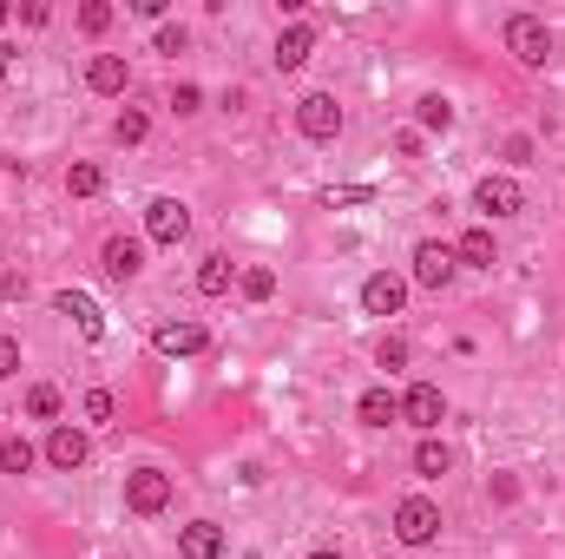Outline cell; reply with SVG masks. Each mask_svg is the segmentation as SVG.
Listing matches in <instances>:
<instances>
[{"label":"cell","mask_w":565,"mask_h":559,"mask_svg":"<svg viewBox=\"0 0 565 559\" xmlns=\"http://www.w3.org/2000/svg\"><path fill=\"white\" fill-rule=\"evenodd\" d=\"M507 53H513L520 66H546V59H553V33H546V20L513 13V20H507Z\"/></svg>","instance_id":"1"},{"label":"cell","mask_w":565,"mask_h":559,"mask_svg":"<svg viewBox=\"0 0 565 559\" xmlns=\"http://www.w3.org/2000/svg\"><path fill=\"white\" fill-rule=\"evenodd\" d=\"M145 237L165 244V250H178V244L191 237V211H184L178 198H151V204H145Z\"/></svg>","instance_id":"2"},{"label":"cell","mask_w":565,"mask_h":559,"mask_svg":"<svg viewBox=\"0 0 565 559\" xmlns=\"http://www.w3.org/2000/svg\"><path fill=\"white\" fill-rule=\"evenodd\" d=\"M395 534H402V547H428V540L441 534V507H434L428 494H408V501L395 507Z\"/></svg>","instance_id":"3"},{"label":"cell","mask_w":565,"mask_h":559,"mask_svg":"<svg viewBox=\"0 0 565 559\" xmlns=\"http://www.w3.org/2000/svg\"><path fill=\"white\" fill-rule=\"evenodd\" d=\"M296 132H303V138H316V145H329V138L342 132V105H336L329 92H309V99L296 105Z\"/></svg>","instance_id":"4"},{"label":"cell","mask_w":565,"mask_h":559,"mask_svg":"<svg viewBox=\"0 0 565 559\" xmlns=\"http://www.w3.org/2000/svg\"><path fill=\"white\" fill-rule=\"evenodd\" d=\"M125 507H132V514H165V507H171V474H158V468L125 474Z\"/></svg>","instance_id":"5"},{"label":"cell","mask_w":565,"mask_h":559,"mask_svg":"<svg viewBox=\"0 0 565 559\" xmlns=\"http://www.w3.org/2000/svg\"><path fill=\"white\" fill-rule=\"evenodd\" d=\"M454 270H461V264H454V244H434V237H428V244H415V283L448 290V283H454Z\"/></svg>","instance_id":"6"},{"label":"cell","mask_w":565,"mask_h":559,"mask_svg":"<svg viewBox=\"0 0 565 559\" xmlns=\"http://www.w3.org/2000/svg\"><path fill=\"white\" fill-rule=\"evenodd\" d=\"M99 270H105L112 283H132V277L145 270V244H138V237H105V250H99Z\"/></svg>","instance_id":"7"},{"label":"cell","mask_w":565,"mask_h":559,"mask_svg":"<svg viewBox=\"0 0 565 559\" xmlns=\"http://www.w3.org/2000/svg\"><path fill=\"white\" fill-rule=\"evenodd\" d=\"M474 204H481L487 217H513V211L527 204V191H520L513 178H494V171H487V178L474 185Z\"/></svg>","instance_id":"8"},{"label":"cell","mask_w":565,"mask_h":559,"mask_svg":"<svg viewBox=\"0 0 565 559\" xmlns=\"http://www.w3.org/2000/svg\"><path fill=\"white\" fill-rule=\"evenodd\" d=\"M158 356H204L211 349V329L204 323H158Z\"/></svg>","instance_id":"9"},{"label":"cell","mask_w":565,"mask_h":559,"mask_svg":"<svg viewBox=\"0 0 565 559\" xmlns=\"http://www.w3.org/2000/svg\"><path fill=\"white\" fill-rule=\"evenodd\" d=\"M441 415H448V395H441L434 382H415V389L402 395V422H415V428H441Z\"/></svg>","instance_id":"10"},{"label":"cell","mask_w":565,"mask_h":559,"mask_svg":"<svg viewBox=\"0 0 565 559\" xmlns=\"http://www.w3.org/2000/svg\"><path fill=\"white\" fill-rule=\"evenodd\" d=\"M402 303H408V283H402V277H388V270H375V277L362 283V310H369V316H395Z\"/></svg>","instance_id":"11"},{"label":"cell","mask_w":565,"mask_h":559,"mask_svg":"<svg viewBox=\"0 0 565 559\" xmlns=\"http://www.w3.org/2000/svg\"><path fill=\"white\" fill-rule=\"evenodd\" d=\"M53 310H59V316H72L86 343H99V336H105V316H99V303H92L86 290H59V297H53Z\"/></svg>","instance_id":"12"},{"label":"cell","mask_w":565,"mask_h":559,"mask_svg":"<svg viewBox=\"0 0 565 559\" xmlns=\"http://www.w3.org/2000/svg\"><path fill=\"white\" fill-rule=\"evenodd\" d=\"M86 455H92V448H86V435H79V428H66V422H59V428L46 435V468L72 474V468H86Z\"/></svg>","instance_id":"13"},{"label":"cell","mask_w":565,"mask_h":559,"mask_svg":"<svg viewBox=\"0 0 565 559\" xmlns=\"http://www.w3.org/2000/svg\"><path fill=\"white\" fill-rule=\"evenodd\" d=\"M309 46H316V33H309L303 20H296V26H283V33H276V72H296V66L309 59Z\"/></svg>","instance_id":"14"},{"label":"cell","mask_w":565,"mask_h":559,"mask_svg":"<svg viewBox=\"0 0 565 559\" xmlns=\"http://www.w3.org/2000/svg\"><path fill=\"white\" fill-rule=\"evenodd\" d=\"M454 264H467V270H494V264H500V250H494V231H481V224H474V231L454 244Z\"/></svg>","instance_id":"15"},{"label":"cell","mask_w":565,"mask_h":559,"mask_svg":"<svg viewBox=\"0 0 565 559\" xmlns=\"http://www.w3.org/2000/svg\"><path fill=\"white\" fill-rule=\"evenodd\" d=\"M125 79H132V72H125V59H118V53H99V59L86 66V86H92V92H105V99H112V92H125Z\"/></svg>","instance_id":"16"},{"label":"cell","mask_w":565,"mask_h":559,"mask_svg":"<svg viewBox=\"0 0 565 559\" xmlns=\"http://www.w3.org/2000/svg\"><path fill=\"white\" fill-rule=\"evenodd\" d=\"M178 547H184V559H217L224 554V534H217L211 521H191V527L178 534Z\"/></svg>","instance_id":"17"},{"label":"cell","mask_w":565,"mask_h":559,"mask_svg":"<svg viewBox=\"0 0 565 559\" xmlns=\"http://www.w3.org/2000/svg\"><path fill=\"white\" fill-rule=\"evenodd\" d=\"M355 415H362V428H388V422H402V402H395L388 389H369V395L355 402Z\"/></svg>","instance_id":"18"},{"label":"cell","mask_w":565,"mask_h":559,"mask_svg":"<svg viewBox=\"0 0 565 559\" xmlns=\"http://www.w3.org/2000/svg\"><path fill=\"white\" fill-rule=\"evenodd\" d=\"M448 468H454V455H448V441H434V435H428V441L415 448V474H428V481H441Z\"/></svg>","instance_id":"19"},{"label":"cell","mask_w":565,"mask_h":559,"mask_svg":"<svg viewBox=\"0 0 565 559\" xmlns=\"http://www.w3.org/2000/svg\"><path fill=\"white\" fill-rule=\"evenodd\" d=\"M415 119H421L428 132H454V99H441V92H428V99L415 105Z\"/></svg>","instance_id":"20"},{"label":"cell","mask_w":565,"mask_h":559,"mask_svg":"<svg viewBox=\"0 0 565 559\" xmlns=\"http://www.w3.org/2000/svg\"><path fill=\"white\" fill-rule=\"evenodd\" d=\"M33 461H39V455H33V441H20V435H7V441H0V474H33Z\"/></svg>","instance_id":"21"},{"label":"cell","mask_w":565,"mask_h":559,"mask_svg":"<svg viewBox=\"0 0 565 559\" xmlns=\"http://www.w3.org/2000/svg\"><path fill=\"white\" fill-rule=\"evenodd\" d=\"M230 277H237V270H230V257H204L197 290H204V297H224V290H230Z\"/></svg>","instance_id":"22"},{"label":"cell","mask_w":565,"mask_h":559,"mask_svg":"<svg viewBox=\"0 0 565 559\" xmlns=\"http://www.w3.org/2000/svg\"><path fill=\"white\" fill-rule=\"evenodd\" d=\"M237 290H244L250 303H270V297H276V270H263V264H250V270L237 277Z\"/></svg>","instance_id":"23"},{"label":"cell","mask_w":565,"mask_h":559,"mask_svg":"<svg viewBox=\"0 0 565 559\" xmlns=\"http://www.w3.org/2000/svg\"><path fill=\"white\" fill-rule=\"evenodd\" d=\"M66 191H72V198H99V191H105V171H99V165H72V171H66Z\"/></svg>","instance_id":"24"},{"label":"cell","mask_w":565,"mask_h":559,"mask_svg":"<svg viewBox=\"0 0 565 559\" xmlns=\"http://www.w3.org/2000/svg\"><path fill=\"white\" fill-rule=\"evenodd\" d=\"M145 132H151V119H145L138 105H125V112H118V125H112V138H118V145H138Z\"/></svg>","instance_id":"25"},{"label":"cell","mask_w":565,"mask_h":559,"mask_svg":"<svg viewBox=\"0 0 565 559\" xmlns=\"http://www.w3.org/2000/svg\"><path fill=\"white\" fill-rule=\"evenodd\" d=\"M26 415H33V422H53V415H59V389H53V382L26 389Z\"/></svg>","instance_id":"26"},{"label":"cell","mask_w":565,"mask_h":559,"mask_svg":"<svg viewBox=\"0 0 565 559\" xmlns=\"http://www.w3.org/2000/svg\"><path fill=\"white\" fill-rule=\"evenodd\" d=\"M79 409H86V422H112V415H118V402H112L105 389H86V402H79Z\"/></svg>","instance_id":"27"},{"label":"cell","mask_w":565,"mask_h":559,"mask_svg":"<svg viewBox=\"0 0 565 559\" xmlns=\"http://www.w3.org/2000/svg\"><path fill=\"white\" fill-rule=\"evenodd\" d=\"M79 26H86V33H105V26H112V7H105V0H86V7H79Z\"/></svg>","instance_id":"28"},{"label":"cell","mask_w":565,"mask_h":559,"mask_svg":"<svg viewBox=\"0 0 565 559\" xmlns=\"http://www.w3.org/2000/svg\"><path fill=\"white\" fill-rule=\"evenodd\" d=\"M375 362H382V369H408V343H402V336H382Z\"/></svg>","instance_id":"29"},{"label":"cell","mask_w":565,"mask_h":559,"mask_svg":"<svg viewBox=\"0 0 565 559\" xmlns=\"http://www.w3.org/2000/svg\"><path fill=\"white\" fill-rule=\"evenodd\" d=\"M375 185H342V191H323V204H369Z\"/></svg>","instance_id":"30"},{"label":"cell","mask_w":565,"mask_h":559,"mask_svg":"<svg viewBox=\"0 0 565 559\" xmlns=\"http://www.w3.org/2000/svg\"><path fill=\"white\" fill-rule=\"evenodd\" d=\"M184 46H191V33H184V26H158V53H171V59H178Z\"/></svg>","instance_id":"31"},{"label":"cell","mask_w":565,"mask_h":559,"mask_svg":"<svg viewBox=\"0 0 565 559\" xmlns=\"http://www.w3.org/2000/svg\"><path fill=\"white\" fill-rule=\"evenodd\" d=\"M171 105H178V112H197V105H204V92H197V86H191V79H184V86H178V92H171Z\"/></svg>","instance_id":"32"},{"label":"cell","mask_w":565,"mask_h":559,"mask_svg":"<svg viewBox=\"0 0 565 559\" xmlns=\"http://www.w3.org/2000/svg\"><path fill=\"white\" fill-rule=\"evenodd\" d=\"M0 376H20V343L13 336H0Z\"/></svg>","instance_id":"33"},{"label":"cell","mask_w":565,"mask_h":559,"mask_svg":"<svg viewBox=\"0 0 565 559\" xmlns=\"http://www.w3.org/2000/svg\"><path fill=\"white\" fill-rule=\"evenodd\" d=\"M494 501H520V481L513 474H494Z\"/></svg>","instance_id":"34"},{"label":"cell","mask_w":565,"mask_h":559,"mask_svg":"<svg viewBox=\"0 0 565 559\" xmlns=\"http://www.w3.org/2000/svg\"><path fill=\"white\" fill-rule=\"evenodd\" d=\"M309 559H342V554H309Z\"/></svg>","instance_id":"35"},{"label":"cell","mask_w":565,"mask_h":559,"mask_svg":"<svg viewBox=\"0 0 565 559\" xmlns=\"http://www.w3.org/2000/svg\"><path fill=\"white\" fill-rule=\"evenodd\" d=\"M0 26H7V7H0Z\"/></svg>","instance_id":"36"}]
</instances>
